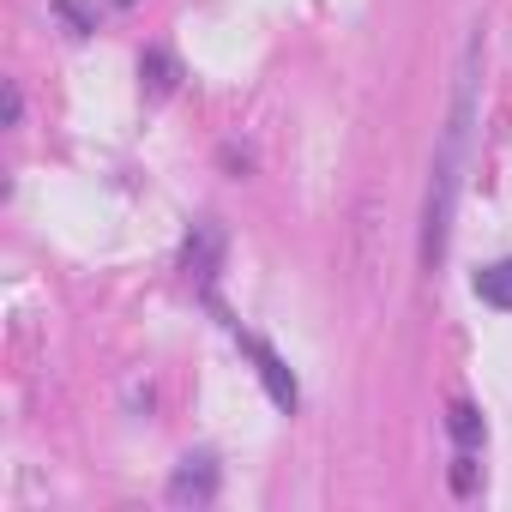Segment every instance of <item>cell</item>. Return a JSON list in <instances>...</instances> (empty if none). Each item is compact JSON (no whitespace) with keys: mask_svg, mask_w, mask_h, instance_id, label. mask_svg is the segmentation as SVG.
Returning <instances> with one entry per match:
<instances>
[{"mask_svg":"<svg viewBox=\"0 0 512 512\" xmlns=\"http://www.w3.org/2000/svg\"><path fill=\"white\" fill-rule=\"evenodd\" d=\"M476 115H482V25L464 37L458 55V79H452V109L428 163V199H422V241L416 260L422 272H440L446 247H452V217H458V193H464V169H470V139H476Z\"/></svg>","mask_w":512,"mask_h":512,"instance_id":"1","label":"cell"},{"mask_svg":"<svg viewBox=\"0 0 512 512\" xmlns=\"http://www.w3.org/2000/svg\"><path fill=\"white\" fill-rule=\"evenodd\" d=\"M211 308H217V302H211ZM217 314H223V308H217ZM223 326H229V332L241 338V350L253 356V374H260V386H266V398H272V404H278L284 416H296V410H302V386H296V374L284 368V356H278V350H272L266 338H253V332H241V326H235L229 314H223Z\"/></svg>","mask_w":512,"mask_h":512,"instance_id":"2","label":"cell"},{"mask_svg":"<svg viewBox=\"0 0 512 512\" xmlns=\"http://www.w3.org/2000/svg\"><path fill=\"white\" fill-rule=\"evenodd\" d=\"M223 253H229L223 223H217V217H199V223L187 229V241H181V278H187L199 296H211V284H217V272H223Z\"/></svg>","mask_w":512,"mask_h":512,"instance_id":"3","label":"cell"},{"mask_svg":"<svg viewBox=\"0 0 512 512\" xmlns=\"http://www.w3.org/2000/svg\"><path fill=\"white\" fill-rule=\"evenodd\" d=\"M217 458L211 452H187L169 476V506H211L217 500Z\"/></svg>","mask_w":512,"mask_h":512,"instance_id":"4","label":"cell"},{"mask_svg":"<svg viewBox=\"0 0 512 512\" xmlns=\"http://www.w3.org/2000/svg\"><path fill=\"white\" fill-rule=\"evenodd\" d=\"M470 290H476V302H482V308H500V314H512V260H494V266H482V272L470 278Z\"/></svg>","mask_w":512,"mask_h":512,"instance_id":"5","label":"cell"},{"mask_svg":"<svg viewBox=\"0 0 512 512\" xmlns=\"http://www.w3.org/2000/svg\"><path fill=\"white\" fill-rule=\"evenodd\" d=\"M446 434H452V446H458V452H476V446L488 440V422H482V410H476V404H464V398H458V404H446Z\"/></svg>","mask_w":512,"mask_h":512,"instance_id":"6","label":"cell"},{"mask_svg":"<svg viewBox=\"0 0 512 512\" xmlns=\"http://www.w3.org/2000/svg\"><path fill=\"white\" fill-rule=\"evenodd\" d=\"M139 79H145V91H151V97H169V91H175V79H181V67H175V55H169V49H145V55H139Z\"/></svg>","mask_w":512,"mask_h":512,"instance_id":"7","label":"cell"},{"mask_svg":"<svg viewBox=\"0 0 512 512\" xmlns=\"http://www.w3.org/2000/svg\"><path fill=\"white\" fill-rule=\"evenodd\" d=\"M55 13L67 19V31H73V37H91V31H97V13H91V0H55Z\"/></svg>","mask_w":512,"mask_h":512,"instance_id":"8","label":"cell"},{"mask_svg":"<svg viewBox=\"0 0 512 512\" xmlns=\"http://www.w3.org/2000/svg\"><path fill=\"white\" fill-rule=\"evenodd\" d=\"M476 482H482L476 452H458V458H452V494H476Z\"/></svg>","mask_w":512,"mask_h":512,"instance_id":"9","label":"cell"},{"mask_svg":"<svg viewBox=\"0 0 512 512\" xmlns=\"http://www.w3.org/2000/svg\"><path fill=\"white\" fill-rule=\"evenodd\" d=\"M19 121H25V91L7 79V127H19Z\"/></svg>","mask_w":512,"mask_h":512,"instance_id":"10","label":"cell"},{"mask_svg":"<svg viewBox=\"0 0 512 512\" xmlns=\"http://www.w3.org/2000/svg\"><path fill=\"white\" fill-rule=\"evenodd\" d=\"M115 7H139V0H115Z\"/></svg>","mask_w":512,"mask_h":512,"instance_id":"11","label":"cell"}]
</instances>
